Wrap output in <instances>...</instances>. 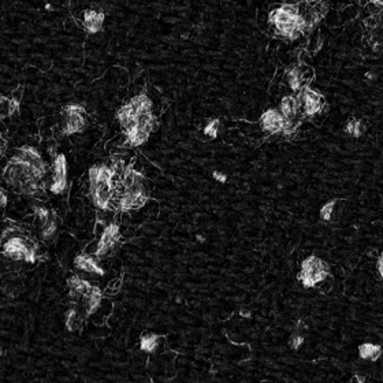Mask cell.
I'll return each instance as SVG.
<instances>
[{"mask_svg":"<svg viewBox=\"0 0 383 383\" xmlns=\"http://www.w3.org/2000/svg\"><path fill=\"white\" fill-rule=\"evenodd\" d=\"M47 163L34 146H21L4 168V180L12 189L22 194H37L46 189Z\"/></svg>","mask_w":383,"mask_h":383,"instance_id":"cell-1","label":"cell"},{"mask_svg":"<svg viewBox=\"0 0 383 383\" xmlns=\"http://www.w3.org/2000/svg\"><path fill=\"white\" fill-rule=\"evenodd\" d=\"M120 196L116 200L120 212H130L133 210L145 206L148 202V194L145 190V176L142 172L133 168V166H126L120 178Z\"/></svg>","mask_w":383,"mask_h":383,"instance_id":"cell-2","label":"cell"},{"mask_svg":"<svg viewBox=\"0 0 383 383\" xmlns=\"http://www.w3.org/2000/svg\"><path fill=\"white\" fill-rule=\"evenodd\" d=\"M328 276H330L328 264L324 260H322L320 258L312 254V256H308L306 260H302L297 280H300L301 285L306 289H312L319 285L320 282L326 280Z\"/></svg>","mask_w":383,"mask_h":383,"instance_id":"cell-3","label":"cell"},{"mask_svg":"<svg viewBox=\"0 0 383 383\" xmlns=\"http://www.w3.org/2000/svg\"><path fill=\"white\" fill-rule=\"evenodd\" d=\"M120 178L116 180H103V181H89V193L92 197L94 207L98 210H108L110 202L114 197L115 192L120 188Z\"/></svg>","mask_w":383,"mask_h":383,"instance_id":"cell-4","label":"cell"},{"mask_svg":"<svg viewBox=\"0 0 383 383\" xmlns=\"http://www.w3.org/2000/svg\"><path fill=\"white\" fill-rule=\"evenodd\" d=\"M297 98H298V102L301 104L302 114L306 116H310V118L320 114L326 107V100L323 98V94L316 92L310 86H304L301 89L297 94Z\"/></svg>","mask_w":383,"mask_h":383,"instance_id":"cell-5","label":"cell"},{"mask_svg":"<svg viewBox=\"0 0 383 383\" xmlns=\"http://www.w3.org/2000/svg\"><path fill=\"white\" fill-rule=\"evenodd\" d=\"M120 228L116 223H111L104 228L102 237L98 240V246L94 250V258L103 259L106 256H108L120 242Z\"/></svg>","mask_w":383,"mask_h":383,"instance_id":"cell-6","label":"cell"},{"mask_svg":"<svg viewBox=\"0 0 383 383\" xmlns=\"http://www.w3.org/2000/svg\"><path fill=\"white\" fill-rule=\"evenodd\" d=\"M68 188V159L63 154H58L52 162V178L50 190L54 194H60Z\"/></svg>","mask_w":383,"mask_h":383,"instance_id":"cell-7","label":"cell"},{"mask_svg":"<svg viewBox=\"0 0 383 383\" xmlns=\"http://www.w3.org/2000/svg\"><path fill=\"white\" fill-rule=\"evenodd\" d=\"M33 244L36 242L34 241H28V240L18 237V236H14V237H10L3 244L2 254L10 260H25L26 252H28V249L30 248Z\"/></svg>","mask_w":383,"mask_h":383,"instance_id":"cell-8","label":"cell"},{"mask_svg":"<svg viewBox=\"0 0 383 383\" xmlns=\"http://www.w3.org/2000/svg\"><path fill=\"white\" fill-rule=\"evenodd\" d=\"M260 128L270 134H278L284 133L286 128V120L280 114V110L270 108L264 111L260 118Z\"/></svg>","mask_w":383,"mask_h":383,"instance_id":"cell-9","label":"cell"},{"mask_svg":"<svg viewBox=\"0 0 383 383\" xmlns=\"http://www.w3.org/2000/svg\"><path fill=\"white\" fill-rule=\"evenodd\" d=\"M280 114L284 115L286 122L297 124H296V120L298 118V115H300V112L302 111V110H301L300 102H298V98L292 96V94L285 96V98L280 100Z\"/></svg>","mask_w":383,"mask_h":383,"instance_id":"cell-10","label":"cell"},{"mask_svg":"<svg viewBox=\"0 0 383 383\" xmlns=\"http://www.w3.org/2000/svg\"><path fill=\"white\" fill-rule=\"evenodd\" d=\"M68 298L72 300V302H78L82 301L85 294L88 293L89 290L92 289V284L86 280H82L81 276H72L68 280Z\"/></svg>","mask_w":383,"mask_h":383,"instance_id":"cell-11","label":"cell"},{"mask_svg":"<svg viewBox=\"0 0 383 383\" xmlns=\"http://www.w3.org/2000/svg\"><path fill=\"white\" fill-rule=\"evenodd\" d=\"M104 20H106V16L103 11L85 10L82 14L84 29L88 34H96L103 29Z\"/></svg>","mask_w":383,"mask_h":383,"instance_id":"cell-12","label":"cell"},{"mask_svg":"<svg viewBox=\"0 0 383 383\" xmlns=\"http://www.w3.org/2000/svg\"><path fill=\"white\" fill-rule=\"evenodd\" d=\"M63 124H62V134L63 136H72L81 133L85 126H86V118L85 114H72V115H62Z\"/></svg>","mask_w":383,"mask_h":383,"instance_id":"cell-13","label":"cell"},{"mask_svg":"<svg viewBox=\"0 0 383 383\" xmlns=\"http://www.w3.org/2000/svg\"><path fill=\"white\" fill-rule=\"evenodd\" d=\"M116 120L120 122V124L122 126V129L124 132L133 129L137 126V122H138V114L136 112L134 107L132 106V103H126L120 107L118 111H116Z\"/></svg>","mask_w":383,"mask_h":383,"instance_id":"cell-14","label":"cell"},{"mask_svg":"<svg viewBox=\"0 0 383 383\" xmlns=\"http://www.w3.org/2000/svg\"><path fill=\"white\" fill-rule=\"evenodd\" d=\"M74 266H76V268L85 271L88 274H94L98 276H103L106 274L104 270L98 263V258H92L89 254H78L74 259Z\"/></svg>","mask_w":383,"mask_h":383,"instance_id":"cell-15","label":"cell"},{"mask_svg":"<svg viewBox=\"0 0 383 383\" xmlns=\"http://www.w3.org/2000/svg\"><path fill=\"white\" fill-rule=\"evenodd\" d=\"M102 300H103L102 290L98 289V286L94 285L92 286V289L89 290L88 293L85 294V297L82 298V306L85 316L94 315V312L98 310L100 304H102Z\"/></svg>","mask_w":383,"mask_h":383,"instance_id":"cell-16","label":"cell"},{"mask_svg":"<svg viewBox=\"0 0 383 383\" xmlns=\"http://www.w3.org/2000/svg\"><path fill=\"white\" fill-rule=\"evenodd\" d=\"M285 76L289 88L293 92H296V94H298L301 89L306 86V78H304V68H300V66H292V68H289L286 70Z\"/></svg>","mask_w":383,"mask_h":383,"instance_id":"cell-17","label":"cell"},{"mask_svg":"<svg viewBox=\"0 0 383 383\" xmlns=\"http://www.w3.org/2000/svg\"><path fill=\"white\" fill-rule=\"evenodd\" d=\"M150 133L145 132L144 129H141L138 126H136L133 129L124 132V137H126V145L129 146H141L142 144H145L148 138H150Z\"/></svg>","mask_w":383,"mask_h":383,"instance_id":"cell-18","label":"cell"},{"mask_svg":"<svg viewBox=\"0 0 383 383\" xmlns=\"http://www.w3.org/2000/svg\"><path fill=\"white\" fill-rule=\"evenodd\" d=\"M383 353V348L376 344H362L358 346V356L362 360L368 362H378Z\"/></svg>","mask_w":383,"mask_h":383,"instance_id":"cell-19","label":"cell"},{"mask_svg":"<svg viewBox=\"0 0 383 383\" xmlns=\"http://www.w3.org/2000/svg\"><path fill=\"white\" fill-rule=\"evenodd\" d=\"M82 320L84 318L81 316L80 311H78L77 306L68 308L66 315H64V324H66V328H68L70 332L80 330V327L82 324Z\"/></svg>","mask_w":383,"mask_h":383,"instance_id":"cell-20","label":"cell"},{"mask_svg":"<svg viewBox=\"0 0 383 383\" xmlns=\"http://www.w3.org/2000/svg\"><path fill=\"white\" fill-rule=\"evenodd\" d=\"M159 340L160 336L154 334V332H146L140 336V348L145 353H154L159 346Z\"/></svg>","mask_w":383,"mask_h":383,"instance_id":"cell-21","label":"cell"},{"mask_svg":"<svg viewBox=\"0 0 383 383\" xmlns=\"http://www.w3.org/2000/svg\"><path fill=\"white\" fill-rule=\"evenodd\" d=\"M130 103L134 107L136 112L138 115L152 112V102H150V98L145 94H137V96H134V98L130 100Z\"/></svg>","mask_w":383,"mask_h":383,"instance_id":"cell-22","label":"cell"},{"mask_svg":"<svg viewBox=\"0 0 383 383\" xmlns=\"http://www.w3.org/2000/svg\"><path fill=\"white\" fill-rule=\"evenodd\" d=\"M345 133L348 136H352L354 138H358V137H362L364 134V132H366V126L362 124V120H358V118H352V120H349L345 124Z\"/></svg>","mask_w":383,"mask_h":383,"instance_id":"cell-23","label":"cell"},{"mask_svg":"<svg viewBox=\"0 0 383 383\" xmlns=\"http://www.w3.org/2000/svg\"><path fill=\"white\" fill-rule=\"evenodd\" d=\"M58 230V224H56V219L55 216L51 218V220L47 223V224H44L40 228V237H42V241H51L54 237H55V234H56Z\"/></svg>","mask_w":383,"mask_h":383,"instance_id":"cell-24","label":"cell"},{"mask_svg":"<svg viewBox=\"0 0 383 383\" xmlns=\"http://www.w3.org/2000/svg\"><path fill=\"white\" fill-rule=\"evenodd\" d=\"M2 106H3V111L4 114L8 116H12L14 114L20 112V98H2Z\"/></svg>","mask_w":383,"mask_h":383,"instance_id":"cell-25","label":"cell"},{"mask_svg":"<svg viewBox=\"0 0 383 383\" xmlns=\"http://www.w3.org/2000/svg\"><path fill=\"white\" fill-rule=\"evenodd\" d=\"M220 126H222L220 120H218V118H212V120L206 124V128H204V130H202V133H204L206 137L214 140V138H216L218 134H219V129H220Z\"/></svg>","mask_w":383,"mask_h":383,"instance_id":"cell-26","label":"cell"},{"mask_svg":"<svg viewBox=\"0 0 383 383\" xmlns=\"http://www.w3.org/2000/svg\"><path fill=\"white\" fill-rule=\"evenodd\" d=\"M336 202L338 200H330V202H327L323 207L320 208V211H319V216L323 222H332V215H334V208H336Z\"/></svg>","mask_w":383,"mask_h":383,"instance_id":"cell-27","label":"cell"},{"mask_svg":"<svg viewBox=\"0 0 383 383\" xmlns=\"http://www.w3.org/2000/svg\"><path fill=\"white\" fill-rule=\"evenodd\" d=\"M34 215H36L37 220L40 223V228L44 226V224H47V223L51 220V218L54 216V215L50 212V210L42 207V206H36V207H34Z\"/></svg>","mask_w":383,"mask_h":383,"instance_id":"cell-28","label":"cell"},{"mask_svg":"<svg viewBox=\"0 0 383 383\" xmlns=\"http://www.w3.org/2000/svg\"><path fill=\"white\" fill-rule=\"evenodd\" d=\"M306 341V336L304 334L300 332H292V336L289 338V346L290 349H293V350H298L301 346H302V344Z\"/></svg>","mask_w":383,"mask_h":383,"instance_id":"cell-29","label":"cell"},{"mask_svg":"<svg viewBox=\"0 0 383 383\" xmlns=\"http://www.w3.org/2000/svg\"><path fill=\"white\" fill-rule=\"evenodd\" d=\"M85 107L82 104L68 103L66 104L62 110V115H72V114H85Z\"/></svg>","mask_w":383,"mask_h":383,"instance_id":"cell-30","label":"cell"},{"mask_svg":"<svg viewBox=\"0 0 383 383\" xmlns=\"http://www.w3.org/2000/svg\"><path fill=\"white\" fill-rule=\"evenodd\" d=\"M380 21H382V14H378V16H370L364 20V25L367 28L368 30H375L379 25H380Z\"/></svg>","mask_w":383,"mask_h":383,"instance_id":"cell-31","label":"cell"},{"mask_svg":"<svg viewBox=\"0 0 383 383\" xmlns=\"http://www.w3.org/2000/svg\"><path fill=\"white\" fill-rule=\"evenodd\" d=\"M212 176H214V180L218 182H220V184H224V182L228 181V176L226 174H223V172H220V171H212Z\"/></svg>","mask_w":383,"mask_h":383,"instance_id":"cell-32","label":"cell"},{"mask_svg":"<svg viewBox=\"0 0 383 383\" xmlns=\"http://www.w3.org/2000/svg\"><path fill=\"white\" fill-rule=\"evenodd\" d=\"M378 272L380 275V278L383 280V254H380V258L378 260Z\"/></svg>","mask_w":383,"mask_h":383,"instance_id":"cell-33","label":"cell"},{"mask_svg":"<svg viewBox=\"0 0 383 383\" xmlns=\"http://www.w3.org/2000/svg\"><path fill=\"white\" fill-rule=\"evenodd\" d=\"M366 382V378L362 376V375H358V374H356L352 378V382L350 383H364Z\"/></svg>","mask_w":383,"mask_h":383,"instance_id":"cell-34","label":"cell"},{"mask_svg":"<svg viewBox=\"0 0 383 383\" xmlns=\"http://www.w3.org/2000/svg\"><path fill=\"white\" fill-rule=\"evenodd\" d=\"M0 196H2V207L6 208V206H7V194H6L4 189L0 190Z\"/></svg>","mask_w":383,"mask_h":383,"instance_id":"cell-35","label":"cell"},{"mask_svg":"<svg viewBox=\"0 0 383 383\" xmlns=\"http://www.w3.org/2000/svg\"><path fill=\"white\" fill-rule=\"evenodd\" d=\"M366 78H367V80H372V81H374V80H376V76H375L374 72H368L367 74H366Z\"/></svg>","mask_w":383,"mask_h":383,"instance_id":"cell-36","label":"cell"},{"mask_svg":"<svg viewBox=\"0 0 383 383\" xmlns=\"http://www.w3.org/2000/svg\"><path fill=\"white\" fill-rule=\"evenodd\" d=\"M371 3H374V4H376L379 6V7H382L383 8V0H370Z\"/></svg>","mask_w":383,"mask_h":383,"instance_id":"cell-37","label":"cell"},{"mask_svg":"<svg viewBox=\"0 0 383 383\" xmlns=\"http://www.w3.org/2000/svg\"><path fill=\"white\" fill-rule=\"evenodd\" d=\"M241 315L245 316V318H249V316H250V314H249V311H245V310H242V311H241Z\"/></svg>","mask_w":383,"mask_h":383,"instance_id":"cell-38","label":"cell"},{"mask_svg":"<svg viewBox=\"0 0 383 383\" xmlns=\"http://www.w3.org/2000/svg\"><path fill=\"white\" fill-rule=\"evenodd\" d=\"M368 3H370V0H360V4L364 6V7H366V6H367Z\"/></svg>","mask_w":383,"mask_h":383,"instance_id":"cell-39","label":"cell"}]
</instances>
